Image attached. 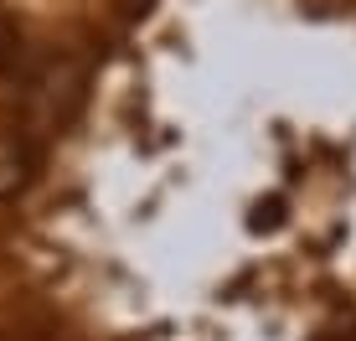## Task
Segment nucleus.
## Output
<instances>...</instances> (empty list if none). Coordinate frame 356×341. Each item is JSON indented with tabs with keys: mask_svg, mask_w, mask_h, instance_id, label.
<instances>
[{
	"mask_svg": "<svg viewBox=\"0 0 356 341\" xmlns=\"http://www.w3.org/2000/svg\"><path fill=\"white\" fill-rule=\"evenodd\" d=\"M16 187H21V155H16L10 140H0V197L16 191Z\"/></svg>",
	"mask_w": 356,
	"mask_h": 341,
	"instance_id": "f257e3e1",
	"label": "nucleus"
}]
</instances>
